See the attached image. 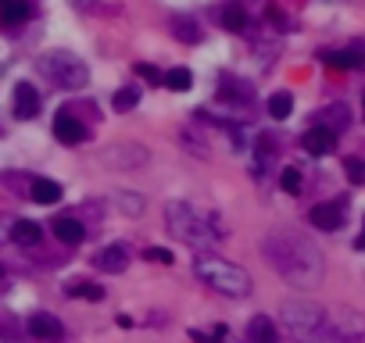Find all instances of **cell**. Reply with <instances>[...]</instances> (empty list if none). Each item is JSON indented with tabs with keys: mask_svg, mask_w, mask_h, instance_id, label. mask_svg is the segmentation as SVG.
Listing matches in <instances>:
<instances>
[{
	"mask_svg": "<svg viewBox=\"0 0 365 343\" xmlns=\"http://www.w3.org/2000/svg\"><path fill=\"white\" fill-rule=\"evenodd\" d=\"M262 254L273 265V272L283 275L290 286H297V290H311V286H319L323 275H326L323 251L308 236L294 233V229H273V233H265L262 236Z\"/></svg>",
	"mask_w": 365,
	"mask_h": 343,
	"instance_id": "cell-1",
	"label": "cell"
},
{
	"mask_svg": "<svg viewBox=\"0 0 365 343\" xmlns=\"http://www.w3.org/2000/svg\"><path fill=\"white\" fill-rule=\"evenodd\" d=\"M165 225L179 243H186L193 251H208L212 243L226 240V233H229L222 215H208V211H201L186 200H172L165 207Z\"/></svg>",
	"mask_w": 365,
	"mask_h": 343,
	"instance_id": "cell-2",
	"label": "cell"
},
{
	"mask_svg": "<svg viewBox=\"0 0 365 343\" xmlns=\"http://www.w3.org/2000/svg\"><path fill=\"white\" fill-rule=\"evenodd\" d=\"M193 275H197L204 286H212L215 294L233 297V301H240V297L251 294V275H247L240 265H233V261H226V258H215V254H197Z\"/></svg>",
	"mask_w": 365,
	"mask_h": 343,
	"instance_id": "cell-3",
	"label": "cell"
},
{
	"mask_svg": "<svg viewBox=\"0 0 365 343\" xmlns=\"http://www.w3.org/2000/svg\"><path fill=\"white\" fill-rule=\"evenodd\" d=\"M283 322L297 343H330V315L311 301H283Z\"/></svg>",
	"mask_w": 365,
	"mask_h": 343,
	"instance_id": "cell-4",
	"label": "cell"
},
{
	"mask_svg": "<svg viewBox=\"0 0 365 343\" xmlns=\"http://www.w3.org/2000/svg\"><path fill=\"white\" fill-rule=\"evenodd\" d=\"M36 68H40V76H47L50 83L61 86V90H83L90 83V68L79 61L76 54H68V50L43 54L40 61H36Z\"/></svg>",
	"mask_w": 365,
	"mask_h": 343,
	"instance_id": "cell-5",
	"label": "cell"
},
{
	"mask_svg": "<svg viewBox=\"0 0 365 343\" xmlns=\"http://www.w3.org/2000/svg\"><path fill=\"white\" fill-rule=\"evenodd\" d=\"M330 339L337 343H365V315L344 308L340 315L330 318Z\"/></svg>",
	"mask_w": 365,
	"mask_h": 343,
	"instance_id": "cell-6",
	"label": "cell"
},
{
	"mask_svg": "<svg viewBox=\"0 0 365 343\" xmlns=\"http://www.w3.org/2000/svg\"><path fill=\"white\" fill-rule=\"evenodd\" d=\"M344 215H347V207H344V200H326V204H316L311 207V225L316 229H323V233H337V229L344 225Z\"/></svg>",
	"mask_w": 365,
	"mask_h": 343,
	"instance_id": "cell-7",
	"label": "cell"
},
{
	"mask_svg": "<svg viewBox=\"0 0 365 343\" xmlns=\"http://www.w3.org/2000/svg\"><path fill=\"white\" fill-rule=\"evenodd\" d=\"M304 150L311 154V157H326L333 147H337V133L333 129H326V126H316V129H308L304 133Z\"/></svg>",
	"mask_w": 365,
	"mask_h": 343,
	"instance_id": "cell-8",
	"label": "cell"
},
{
	"mask_svg": "<svg viewBox=\"0 0 365 343\" xmlns=\"http://www.w3.org/2000/svg\"><path fill=\"white\" fill-rule=\"evenodd\" d=\"M54 136L61 140V143H68V147H76V143H83V136H86V126L76 119V114H68V111H61L58 119H54Z\"/></svg>",
	"mask_w": 365,
	"mask_h": 343,
	"instance_id": "cell-9",
	"label": "cell"
},
{
	"mask_svg": "<svg viewBox=\"0 0 365 343\" xmlns=\"http://www.w3.org/2000/svg\"><path fill=\"white\" fill-rule=\"evenodd\" d=\"M11 240H15L18 247H36V243L43 240V229H40L32 218H18V222H11Z\"/></svg>",
	"mask_w": 365,
	"mask_h": 343,
	"instance_id": "cell-10",
	"label": "cell"
},
{
	"mask_svg": "<svg viewBox=\"0 0 365 343\" xmlns=\"http://www.w3.org/2000/svg\"><path fill=\"white\" fill-rule=\"evenodd\" d=\"M36 111H40V93L29 83H18L15 86V114L18 119H32Z\"/></svg>",
	"mask_w": 365,
	"mask_h": 343,
	"instance_id": "cell-11",
	"label": "cell"
},
{
	"mask_svg": "<svg viewBox=\"0 0 365 343\" xmlns=\"http://www.w3.org/2000/svg\"><path fill=\"white\" fill-rule=\"evenodd\" d=\"M247 343H280L276 325H273L269 315H258V318L247 322Z\"/></svg>",
	"mask_w": 365,
	"mask_h": 343,
	"instance_id": "cell-12",
	"label": "cell"
},
{
	"mask_svg": "<svg viewBox=\"0 0 365 343\" xmlns=\"http://www.w3.org/2000/svg\"><path fill=\"white\" fill-rule=\"evenodd\" d=\"M93 265L100 268V272H126V265H129V254H126V247H104L97 258H93Z\"/></svg>",
	"mask_w": 365,
	"mask_h": 343,
	"instance_id": "cell-13",
	"label": "cell"
},
{
	"mask_svg": "<svg viewBox=\"0 0 365 343\" xmlns=\"http://www.w3.org/2000/svg\"><path fill=\"white\" fill-rule=\"evenodd\" d=\"M29 332L40 339H61V322L54 315H29Z\"/></svg>",
	"mask_w": 365,
	"mask_h": 343,
	"instance_id": "cell-14",
	"label": "cell"
},
{
	"mask_svg": "<svg viewBox=\"0 0 365 343\" xmlns=\"http://www.w3.org/2000/svg\"><path fill=\"white\" fill-rule=\"evenodd\" d=\"M54 236H58L61 243L76 247V243H83V240H86V225H83V222H76V218H58V222H54Z\"/></svg>",
	"mask_w": 365,
	"mask_h": 343,
	"instance_id": "cell-15",
	"label": "cell"
},
{
	"mask_svg": "<svg viewBox=\"0 0 365 343\" xmlns=\"http://www.w3.org/2000/svg\"><path fill=\"white\" fill-rule=\"evenodd\" d=\"M32 200L36 204H58L61 200V183H54V179H32Z\"/></svg>",
	"mask_w": 365,
	"mask_h": 343,
	"instance_id": "cell-16",
	"label": "cell"
},
{
	"mask_svg": "<svg viewBox=\"0 0 365 343\" xmlns=\"http://www.w3.org/2000/svg\"><path fill=\"white\" fill-rule=\"evenodd\" d=\"M169 29H172V36H176V40H183V43H197V40H201L197 22H193V18H186V15H172Z\"/></svg>",
	"mask_w": 365,
	"mask_h": 343,
	"instance_id": "cell-17",
	"label": "cell"
},
{
	"mask_svg": "<svg viewBox=\"0 0 365 343\" xmlns=\"http://www.w3.org/2000/svg\"><path fill=\"white\" fill-rule=\"evenodd\" d=\"M0 18L8 25H22L29 18V0H4V4H0Z\"/></svg>",
	"mask_w": 365,
	"mask_h": 343,
	"instance_id": "cell-18",
	"label": "cell"
},
{
	"mask_svg": "<svg viewBox=\"0 0 365 343\" xmlns=\"http://www.w3.org/2000/svg\"><path fill=\"white\" fill-rule=\"evenodd\" d=\"M326 65L330 68H361L365 57H358L354 50H330L326 54Z\"/></svg>",
	"mask_w": 365,
	"mask_h": 343,
	"instance_id": "cell-19",
	"label": "cell"
},
{
	"mask_svg": "<svg viewBox=\"0 0 365 343\" xmlns=\"http://www.w3.org/2000/svg\"><path fill=\"white\" fill-rule=\"evenodd\" d=\"M290 111H294V97H290V93H273V97H269V114H273L276 122L290 119Z\"/></svg>",
	"mask_w": 365,
	"mask_h": 343,
	"instance_id": "cell-20",
	"label": "cell"
},
{
	"mask_svg": "<svg viewBox=\"0 0 365 343\" xmlns=\"http://www.w3.org/2000/svg\"><path fill=\"white\" fill-rule=\"evenodd\" d=\"M68 297H86V301H104V286L97 282H68Z\"/></svg>",
	"mask_w": 365,
	"mask_h": 343,
	"instance_id": "cell-21",
	"label": "cell"
},
{
	"mask_svg": "<svg viewBox=\"0 0 365 343\" xmlns=\"http://www.w3.org/2000/svg\"><path fill=\"white\" fill-rule=\"evenodd\" d=\"M112 104H115V111H133L140 104V90L136 86H122V90H115Z\"/></svg>",
	"mask_w": 365,
	"mask_h": 343,
	"instance_id": "cell-22",
	"label": "cell"
},
{
	"mask_svg": "<svg viewBox=\"0 0 365 343\" xmlns=\"http://www.w3.org/2000/svg\"><path fill=\"white\" fill-rule=\"evenodd\" d=\"M165 86L176 90V93H186V90L193 86V76H190L186 68H172V72H165Z\"/></svg>",
	"mask_w": 365,
	"mask_h": 343,
	"instance_id": "cell-23",
	"label": "cell"
},
{
	"mask_svg": "<svg viewBox=\"0 0 365 343\" xmlns=\"http://www.w3.org/2000/svg\"><path fill=\"white\" fill-rule=\"evenodd\" d=\"M222 29L244 32V29H247V15H244L240 8H226V11H222Z\"/></svg>",
	"mask_w": 365,
	"mask_h": 343,
	"instance_id": "cell-24",
	"label": "cell"
},
{
	"mask_svg": "<svg viewBox=\"0 0 365 343\" xmlns=\"http://www.w3.org/2000/svg\"><path fill=\"white\" fill-rule=\"evenodd\" d=\"M326 129H347V107H340V104H333L330 111H326Z\"/></svg>",
	"mask_w": 365,
	"mask_h": 343,
	"instance_id": "cell-25",
	"label": "cell"
},
{
	"mask_svg": "<svg viewBox=\"0 0 365 343\" xmlns=\"http://www.w3.org/2000/svg\"><path fill=\"white\" fill-rule=\"evenodd\" d=\"M344 172H347V179H351L354 186L365 183V161H361V157H347V161H344Z\"/></svg>",
	"mask_w": 365,
	"mask_h": 343,
	"instance_id": "cell-26",
	"label": "cell"
},
{
	"mask_svg": "<svg viewBox=\"0 0 365 343\" xmlns=\"http://www.w3.org/2000/svg\"><path fill=\"white\" fill-rule=\"evenodd\" d=\"M280 186H283L287 193H301V172H297V168H283Z\"/></svg>",
	"mask_w": 365,
	"mask_h": 343,
	"instance_id": "cell-27",
	"label": "cell"
},
{
	"mask_svg": "<svg viewBox=\"0 0 365 343\" xmlns=\"http://www.w3.org/2000/svg\"><path fill=\"white\" fill-rule=\"evenodd\" d=\"M119 207H122L126 215H140V211H143V200H140L136 193H119Z\"/></svg>",
	"mask_w": 365,
	"mask_h": 343,
	"instance_id": "cell-28",
	"label": "cell"
},
{
	"mask_svg": "<svg viewBox=\"0 0 365 343\" xmlns=\"http://www.w3.org/2000/svg\"><path fill=\"white\" fill-rule=\"evenodd\" d=\"M136 76H140V79H147V83H165V76H162L158 68H154V65H143V61L136 65Z\"/></svg>",
	"mask_w": 365,
	"mask_h": 343,
	"instance_id": "cell-29",
	"label": "cell"
},
{
	"mask_svg": "<svg viewBox=\"0 0 365 343\" xmlns=\"http://www.w3.org/2000/svg\"><path fill=\"white\" fill-rule=\"evenodd\" d=\"M143 258H150V261H158V265H172V251H165V247H150Z\"/></svg>",
	"mask_w": 365,
	"mask_h": 343,
	"instance_id": "cell-30",
	"label": "cell"
},
{
	"mask_svg": "<svg viewBox=\"0 0 365 343\" xmlns=\"http://www.w3.org/2000/svg\"><path fill=\"white\" fill-rule=\"evenodd\" d=\"M76 8H93V0H72Z\"/></svg>",
	"mask_w": 365,
	"mask_h": 343,
	"instance_id": "cell-31",
	"label": "cell"
},
{
	"mask_svg": "<svg viewBox=\"0 0 365 343\" xmlns=\"http://www.w3.org/2000/svg\"><path fill=\"white\" fill-rule=\"evenodd\" d=\"M0 279H4V265H0Z\"/></svg>",
	"mask_w": 365,
	"mask_h": 343,
	"instance_id": "cell-32",
	"label": "cell"
},
{
	"mask_svg": "<svg viewBox=\"0 0 365 343\" xmlns=\"http://www.w3.org/2000/svg\"><path fill=\"white\" fill-rule=\"evenodd\" d=\"M0 4H4V0H0Z\"/></svg>",
	"mask_w": 365,
	"mask_h": 343,
	"instance_id": "cell-33",
	"label": "cell"
}]
</instances>
